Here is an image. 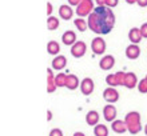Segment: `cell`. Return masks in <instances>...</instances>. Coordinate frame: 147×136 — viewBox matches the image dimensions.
Instances as JSON below:
<instances>
[{"instance_id": "22", "label": "cell", "mask_w": 147, "mask_h": 136, "mask_svg": "<svg viewBox=\"0 0 147 136\" xmlns=\"http://www.w3.org/2000/svg\"><path fill=\"white\" fill-rule=\"evenodd\" d=\"M74 24H75V27L78 28V31L80 32H84L87 28H88V23L86 21L83 17H78V19L74 20Z\"/></svg>"}, {"instance_id": "28", "label": "cell", "mask_w": 147, "mask_h": 136, "mask_svg": "<svg viewBox=\"0 0 147 136\" xmlns=\"http://www.w3.org/2000/svg\"><path fill=\"white\" fill-rule=\"evenodd\" d=\"M48 136H63V131L60 128H54L50 131V135Z\"/></svg>"}, {"instance_id": "18", "label": "cell", "mask_w": 147, "mask_h": 136, "mask_svg": "<svg viewBox=\"0 0 147 136\" xmlns=\"http://www.w3.org/2000/svg\"><path fill=\"white\" fill-rule=\"evenodd\" d=\"M111 128H112V131H114L115 133H124L126 131H128L127 125H126V121H124V120H115V121H112Z\"/></svg>"}, {"instance_id": "23", "label": "cell", "mask_w": 147, "mask_h": 136, "mask_svg": "<svg viewBox=\"0 0 147 136\" xmlns=\"http://www.w3.org/2000/svg\"><path fill=\"white\" fill-rule=\"evenodd\" d=\"M47 28H48L50 31H55V29H58L59 28V19L58 17H55V16H50V17L47 19Z\"/></svg>"}, {"instance_id": "15", "label": "cell", "mask_w": 147, "mask_h": 136, "mask_svg": "<svg viewBox=\"0 0 147 136\" xmlns=\"http://www.w3.org/2000/svg\"><path fill=\"white\" fill-rule=\"evenodd\" d=\"M78 87H80V82H79V78L76 75H72L70 74L67 76V84H66V88L70 91H75Z\"/></svg>"}, {"instance_id": "29", "label": "cell", "mask_w": 147, "mask_h": 136, "mask_svg": "<svg viewBox=\"0 0 147 136\" xmlns=\"http://www.w3.org/2000/svg\"><path fill=\"white\" fill-rule=\"evenodd\" d=\"M118 4H119V0H107V1H106V7L114 8V7H116Z\"/></svg>"}, {"instance_id": "24", "label": "cell", "mask_w": 147, "mask_h": 136, "mask_svg": "<svg viewBox=\"0 0 147 136\" xmlns=\"http://www.w3.org/2000/svg\"><path fill=\"white\" fill-rule=\"evenodd\" d=\"M67 76H68V75H66V74H58L56 75V76H55V83H56V86L58 87H66Z\"/></svg>"}, {"instance_id": "34", "label": "cell", "mask_w": 147, "mask_h": 136, "mask_svg": "<svg viewBox=\"0 0 147 136\" xmlns=\"http://www.w3.org/2000/svg\"><path fill=\"white\" fill-rule=\"evenodd\" d=\"M95 1H96L98 7H105V5H106V1H107V0H95Z\"/></svg>"}, {"instance_id": "30", "label": "cell", "mask_w": 147, "mask_h": 136, "mask_svg": "<svg viewBox=\"0 0 147 136\" xmlns=\"http://www.w3.org/2000/svg\"><path fill=\"white\" fill-rule=\"evenodd\" d=\"M140 33H142L144 39H147V23H143L140 25Z\"/></svg>"}, {"instance_id": "37", "label": "cell", "mask_w": 147, "mask_h": 136, "mask_svg": "<svg viewBox=\"0 0 147 136\" xmlns=\"http://www.w3.org/2000/svg\"><path fill=\"white\" fill-rule=\"evenodd\" d=\"M74 136H86V135L83 132H75L74 133Z\"/></svg>"}, {"instance_id": "17", "label": "cell", "mask_w": 147, "mask_h": 136, "mask_svg": "<svg viewBox=\"0 0 147 136\" xmlns=\"http://www.w3.org/2000/svg\"><path fill=\"white\" fill-rule=\"evenodd\" d=\"M59 15H60V17H62L63 20H70L74 15V11H72V8H71L70 5L63 4V5L59 7Z\"/></svg>"}, {"instance_id": "20", "label": "cell", "mask_w": 147, "mask_h": 136, "mask_svg": "<svg viewBox=\"0 0 147 136\" xmlns=\"http://www.w3.org/2000/svg\"><path fill=\"white\" fill-rule=\"evenodd\" d=\"M47 52L50 55H56L58 56L59 52H60V46H59L58 42H55V40L48 42V44H47Z\"/></svg>"}, {"instance_id": "26", "label": "cell", "mask_w": 147, "mask_h": 136, "mask_svg": "<svg viewBox=\"0 0 147 136\" xmlns=\"http://www.w3.org/2000/svg\"><path fill=\"white\" fill-rule=\"evenodd\" d=\"M138 90H139L140 93H147V79L146 78L139 80V83H138Z\"/></svg>"}, {"instance_id": "11", "label": "cell", "mask_w": 147, "mask_h": 136, "mask_svg": "<svg viewBox=\"0 0 147 136\" xmlns=\"http://www.w3.org/2000/svg\"><path fill=\"white\" fill-rule=\"evenodd\" d=\"M56 88H58V86H56V83H55L52 68H48V70H47V92L54 93L55 91H56Z\"/></svg>"}, {"instance_id": "16", "label": "cell", "mask_w": 147, "mask_h": 136, "mask_svg": "<svg viewBox=\"0 0 147 136\" xmlns=\"http://www.w3.org/2000/svg\"><path fill=\"white\" fill-rule=\"evenodd\" d=\"M62 42L66 46H71L72 47L74 44L76 43V33L74 31H66L62 35Z\"/></svg>"}, {"instance_id": "25", "label": "cell", "mask_w": 147, "mask_h": 136, "mask_svg": "<svg viewBox=\"0 0 147 136\" xmlns=\"http://www.w3.org/2000/svg\"><path fill=\"white\" fill-rule=\"evenodd\" d=\"M106 83L109 84L110 87H118V83H116V76H115V74H110V75H107V78H106Z\"/></svg>"}, {"instance_id": "5", "label": "cell", "mask_w": 147, "mask_h": 136, "mask_svg": "<svg viewBox=\"0 0 147 136\" xmlns=\"http://www.w3.org/2000/svg\"><path fill=\"white\" fill-rule=\"evenodd\" d=\"M86 52H87V46H86L84 42H76L71 47V55L76 59L83 58L86 55Z\"/></svg>"}, {"instance_id": "1", "label": "cell", "mask_w": 147, "mask_h": 136, "mask_svg": "<svg viewBox=\"0 0 147 136\" xmlns=\"http://www.w3.org/2000/svg\"><path fill=\"white\" fill-rule=\"evenodd\" d=\"M88 28L98 35H107L112 31L115 25V15L111 8L109 7H98L87 19Z\"/></svg>"}, {"instance_id": "21", "label": "cell", "mask_w": 147, "mask_h": 136, "mask_svg": "<svg viewBox=\"0 0 147 136\" xmlns=\"http://www.w3.org/2000/svg\"><path fill=\"white\" fill-rule=\"evenodd\" d=\"M94 135L95 136H109V128L105 124H98L94 127Z\"/></svg>"}, {"instance_id": "8", "label": "cell", "mask_w": 147, "mask_h": 136, "mask_svg": "<svg viewBox=\"0 0 147 136\" xmlns=\"http://www.w3.org/2000/svg\"><path fill=\"white\" fill-rule=\"evenodd\" d=\"M115 66V58L112 56V55H106L103 58L100 59V62H99V67H100V70L103 71H110L114 68Z\"/></svg>"}, {"instance_id": "3", "label": "cell", "mask_w": 147, "mask_h": 136, "mask_svg": "<svg viewBox=\"0 0 147 136\" xmlns=\"http://www.w3.org/2000/svg\"><path fill=\"white\" fill-rule=\"evenodd\" d=\"M95 7H94L92 0H82L80 4L76 7V15L79 17H84V16H90L94 12Z\"/></svg>"}, {"instance_id": "6", "label": "cell", "mask_w": 147, "mask_h": 136, "mask_svg": "<svg viewBox=\"0 0 147 136\" xmlns=\"http://www.w3.org/2000/svg\"><path fill=\"white\" fill-rule=\"evenodd\" d=\"M103 99H105L109 104H114L119 100V92L114 88V87H109L103 91Z\"/></svg>"}, {"instance_id": "4", "label": "cell", "mask_w": 147, "mask_h": 136, "mask_svg": "<svg viewBox=\"0 0 147 136\" xmlns=\"http://www.w3.org/2000/svg\"><path fill=\"white\" fill-rule=\"evenodd\" d=\"M91 50L95 55H103L106 52V42L103 38L98 36L91 42Z\"/></svg>"}, {"instance_id": "33", "label": "cell", "mask_w": 147, "mask_h": 136, "mask_svg": "<svg viewBox=\"0 0 147 136\" xmlns=\"http://www.w3.org/2000/svg\"><path fill=\"white\" fill-rule=\"evenodd\" d=\"M136 4H138L139 7H147V0H138Z\"/></svg>"}, {"instance_id": "12", "label": "cell", "mask_w": 147, "mask_h": 136, "mask_svg": "<svg viewBox=\"0 0 147 136\" xmlns=\"http://www.w3.org/2000/svg\"><path fill=\"white\" fill-rule=\"evenodd\" d=\"M103 116L107 121H115V117H116V108L115 105L109 104V105H105L103 108Z\"/></svg>"}, {"instance_id": "13", "label": "cell", "mask_w": 147, "mask_h": 136, "mask_svg": "<svg viewBox=\"0 0 147 136\" xmlns=\"http://www.w3.org/2000/svg\"><path fill=\"white\" fill-rule=\"evenodd\" d=\"M124 87L128 90H132L138 87V78L134 72H127L126 74V79H124Z\"/></svg>"}, {"instance_id": "14", "label": "cell", "mask_w": 147, "mask_h": 136, "mask_svg": "<svg viewBox=\"0 0 147 136\" xmlns=\"http://www.w3.org/2000/svg\"><path fill=\"white\" fill-rule=\"evenodd\" d=\"M128 39H130V42H131V44H138L142 42V39H143V36H142V33H140V28H131L130 31H128Z\"/></svg>"}, {"instance_id": "36", "label": "cell", "mask_w": 147, "mask_h": 136, "mask_svg": "<svg viewBox=\"0 0 147 136\" xmlns=\"http://www.w3.org/2000/svg\"><path fill=\"white\" fill-rule=\"evenodd\" d=\"M138 0H126V3H128V4H134V3H136Z\"/></svg>"}, {"instance_id": "39", "label": "cell", "mask_w": 147, "mask_h": 136, "mask_svg": "<svg viewBox=\"0 0 147 136\" xmlns=\"http://www.w3.org/2000/svg\"><path fill=\"white\" fill-rule=\"evenodd\" d=\"M146 79H147V75H146Z\"/></svg>"}, {"instance_id": "35", "label": "cell", "mask_w": 147, "mask_h": 136, "mask_svg": "<svg viewBox=\"0 0 147 136\" xmlns=\"http://www.w3.org/2000/svg\"><path fill=\"white\" fill-rule=\"evenodd\" d=\"M47 115H48V116H47V120L50 121L51 119H52V112H51V111H47Z\"/></svg>"}, {"instance_id": "10", "label": "cell", "mask_w": 147, "mask_h": 136, "mask_svg": "<svg viewBox=\"0 0 147 136\" xmlns=\"http://www.w3.org/2000/svg\"><path fill=\"white\" fill-rule=\"evenodd\" d=\"M66 66H67L66 56H63V55H58V56H55L54 60H52V66H51V68L55 70V71H62Z\"/></svg>"}, {"instance_id": "7", "label": "cell", "mask_w": 147, "mask_h": 136, "mask_svg": "<svg viewBox=\"0 0 147 136\" xmlns=\"http://www.w3.org/2000/svg\"><path fill=\"white\" fill-rule=\"evenodd\" d=\"M80 91L83 95H91L94 92V88H95V84H94V80L91 78H84L80 82Z\"/></svg>"}, {"instance_id": "31", "label": "cell", "mask_w": 147, "mask_h": 136, "mask_svg": "<svg viewBox=\"0 0 147 136\" xmlns=\"http://www.w3.org/2000/svg\"><path fill=\"white\" fill-rule=\"evenodd\" d=\"M51 13H52V4L47 3V15H48V17L51 16Z\"/></svg>"}, {"instance_id": "9", "label": "cell", "mask_w": 147, "mask_h": 136, "mask_svg": "<svg viewBox=\"0 0 147 136\" xmlns=\"http://www.w3.org/2000/svg\"><path fill=\"white\" fill-rule=\"evenodd\" d=\"M140 56V48L138 44H130L126 48V58L130 60H135Z\"/></svg>"}, {"instance_id": "2", "label": "cell", "mask_w": 147, "mask_h": 136, "mask_svg": "<svg viewBox=\"0 0 147 136\" xmlns=\"http://www.w3.org/2000/svg\"><path fill=\"white\" fill-rule=\"evenodd\" d=\"M126 125H127L128 132L131 135H136L142 131V124H140V113L136 111H131L128 112L124 117Z\"/></svg>"}, {"instance_id": "32", "label": "cell", "mask_w": 147, "mask_h": 136, "mask_svg": "<svg viewBox=\"0 0 147 136\" xmlns=\"http://www.w3.org/2000/svg\"><path fill=\"white\" fill-rule=\"evenodd\" d=\"M80 1L82 0H68V4H70V5H79V4H80Z\"/></svg>"}, {"instance_id": "27", "label": "cell", "mask_w": 147, "mask_h": 136, "mask_svg": "<svg viewBox=\"0 0 147 136\" xmlns=\"http://www.w3.org/2000/svg\"><path fill=\"white\" fill-rule=\"evenodd\" d=\"M116 76V83H118V86H124V79H126V72H116L115 74Z\"/></svg>"}, {"instance_id": "19", "label": "cell", "mask_w": 147, "mask_h": 136, "mask_svg": "<svg viewBox=\"0 0 147 136\" xmlns=\"http://www.w3.org/2000/svg\"><path fill=\"white\" fill-rule=\"evenodd\" d=\"M86 121L88 125H98L99 123V113L96 111H88L86 115Z\"/></svg>"}, {"instance_id": "38", "label": "cell", "mask_w": 147, "mask_h": 136, "mask_svg": "<svg viewBox=\"0 0 147 136\" xmlns=\"http://www.w3.org/2000/svg\"><path fill=\"white\" fill-rule=\"evenodd\" d=\"M144 133H146V136H147V124L144 125Z\"/></svg>"}]
</instances>
